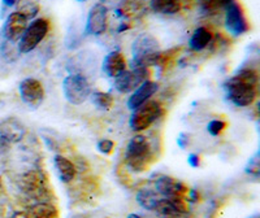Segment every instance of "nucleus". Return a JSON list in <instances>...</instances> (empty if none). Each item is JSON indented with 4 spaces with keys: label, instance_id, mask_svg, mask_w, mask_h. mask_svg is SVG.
I'll list each match as a JSON object with an SVG mask.
<instances>
[{
    "label": "nucleus",
    "instance_id": "nucleus-1",
    "mask_svg": "<svg viewBox=\"0 0 260 218\" xmlns=\"http://www.w3.org/2000/svg\"><path fill=\"white\" fill-rule=\"evenodd\" d=\"M259 77L254 69H242L237 71L224 83L228 100L236 106H250L257 96Z\"/></svg>",
    "mask_w": 260,
    "mask_h": 218
},
{
    "label": "nucleus",
    "instance_id": "nucleus-2",
    "mask_svg": "<svg viewBox=\"0 0 260 218\" xmlns=\"http://www.w3.org/2000/svg\"><path fill=\"white\" fill-rule=\"evenodd\" d=\"M151 160V146L147 138L143 135H136L127 144L125 151L126 165L136 173H141L147 168Z\"/></svg>",
    "mask_w": 260,
    "mask_h": 218
},
{
    "label": "nucleus",
    "instance_id": "nucleus-3",
    "mask_svg": "<svg viewBox=\"0 0 260 218\" xmlns=\"http://www.w3.org/2000/svg\"><path fill=\"white\" fill-rule=\"evenodd\" d=\"M65 99L73 105H81L91 95V85L82 74H71L62 82Z\"/></svg>",
    "mask_w": 260,
    "mask_h": 218
},
{
    "label": "nucleus",
    "instance_id": "nucleus-4",
    "mask_svg": "<svg viewBox=\"0 0 260 218\" xmlns=\"http://www.w3.org/2000/svg\"><path fill=\"white\" fill-rule=\"evenodd\" d=\"M162 115V108L157 101H146L141 106L134 109L130 116V129L134 131H143L147 130L156 120Z\"/></svg>",
    "mask_w": 260,
    "mask_h": 218
},
{
    "label": "nucleus",
    "instance_id": "nucleus-5",
    "mask_svg": "<svg viewBox=\"0 0 260 218\" xmlns=\"http://www.w3.org/2000/svg\"><path fill=\"white\" fill-rule=\"evenodd\" d=\"M50 30V22L46 18H37L27 25L24 35L18 41V52L29 53L36 50L38 45L47 35Z\"/></svg>",
    "mask_w": 260,
    "mask_h": 218
},
{
    "label": "nucleus",
    "instance_id": "nucleus-6",
    "mask_svg": "<svg viewBox=\"0 0 260 218\" xmlns=\"http://www.w3.org/2000/svg\"><path fill=\"white\" fill-rule=\"evenodd\" d=\"M148 76L150 71L147 68H133L132 70H125L115 78V89L121 94L133 92L145 81H147Z\"/></svg>",
    "mask_w": 260,
    "mask_h": 218
},
{
    "label": "nucleus",
    "instance_id": "nucleus-7",
    "mask_svg": "<svg viewBox=\"0 0 260 218\" xmlns=\"http://www.w3.org/2000/svg\"><path fill=\"white\" fill-rule=\"evenodd\" d=\"M18 90L22 101L31 109H37L45 100V87L36 78H25Z\"/></svg>",
    "mask_w": 260,
    "mask_h": 218
},
{
    "label": "nucleus",
    "instance_id": "nucleus-8",
    "mask_svg": "<svg viewBox=\"0 0 260 218\" xmlns=\"http://www.w3.org/2000/svg\"><path fill=\"white\" fill-rule=\"evenodd\" d=\"M21 187L29 196L36 199H41L48 194L47 178L38 170H30L25 173L21 178Z\"/></svg>",
    "mask_w": 260,
    "mask_h": 218
},
{
    "label": "nucleus",
    "instance_id": "nucleus-9",
    "mask_svg": "<svg viewBox=\"0 0 260 218\" xmlns=\"http://www.w3.org/2000/svg\"><path fill=\"white\" fill-rule=\"evenodd\" d=\"M107 20H108V8L106 4L96 3L89 11L87 21H86V34L87 35L99 37L107 30Z\"/></svg>",
    "mask_w": 260,
    "mask_h": 218
},
{
    "label": "nucleus",
    "instance_id": "nucleus-10",
    "mask_svg": "<svg viewBox=\"0 0 260 218\" xmlns=\"http://www.w3.org/2000/svg\"><path fill=\"white\" fill-rule=\"evenodd\" d=\"M225 27L233 37H240L248 30L247 20L245 17L242 8L237 2L226 8L225 16Z\"/></svg>",
    "mask_w": 260,
    "mask_h": 218
},
{
    "label": "nucleus",
    "instance_id": "nucleus-11",
    "mask_svg": "<svg viewBox=\"0 0 260 218\" xmlns=\"http://www.w3.org/2000/svg\"><path fill=\"white\" fill-rule=\"evenodd\" d=\"M27 22H29V20L24 15L18 12L11 13L7 17L3 26V37L6 38V41L11 42V43L20 41L21 37L24 35L27 25H29Z\"/></svg>",
    "mask_w": 260,
    "mask_h": 218
},
{
    "label": "nucleus",
    "instance_id": "nucleus-12",
    "mask_svg": "<svg viewBox=\"0 0 260 218\" xmlns=\"http://www.w3.org/2000/svg\"><path fill=\"white\" fill-rule=\"evenodd\" d=\"M157 194L161 195L162 198L168 199H181L185 192H187L186 186L181 180L176 179L169 175H161L155 182Z\"/></svg>",
    "mask_w": 260,
    "mask_h": 218
},
{
    "label": "nucleus",
    "instance_id": "nucleus-13",
    "mask_svg": "<svg viewBox=\"0 0 260 218\" xmlns=\"http://www.w3.org/2000/svg\"><path fill=\"white\" fill-rule=\"evenodd\" d=\"M157 89H159V85L156 82L148 80L145 81L138 89L134 90L133 94L130 95L129 100H127V108L134 111V109L142 105V104H145L146 101L150 100V97L152 95L156 94Z\"/></svg>",
    "mask_w": 260,
    "mask_h": 218
},
{
    "label": "nucleus",
    "instance_id": "nucleus-14",
    "mask_svg": "<svg viewBox=\"0 0 260 218\" xmlns=\"http://www.w3.org/2000/svg\"><path fill=\"white\" fill-rule=\"evenodd\" d=\"M26 130L25 126L18 121L17 118H6L4 121L0 122V138H3L11 143H17L24 138Z\"/></svg>",
    "mask_w": 260,
    "mask_h": 218
},
{
    "label": "nucleus",
    "instance_id": "nucleus-15",
    "mask_svg": "<svg viewBox=\"0 0 260 218\" xmlns=\"http://www.w3.org/2000/svg\"><path fill=\"white\" fill-rule=\"evenodd\" d=\"M154 210L160 218H181V215L185 213L181 199L160 198Z\"/></svg>",
    "mask_w": 260,
    "mask_h": 218
},
{
    "label": "nucleus",
    "instance_id": "nucleus-16",
    "mask_svg": "<svg viewBox=\"0 0 260 218\" xmlns=\"http://www.w3.org/2000/svg\"><path fill=\"white\" fill-rule=\"evenodd\" d=\"M102 69L108 77L116 78L122 71L126 70V60H125L124 55L121 52L113 51V52H110L104 57Z\"/></svg>",
    "mask_w": 260,
    "mask_h": 218
},
{
    "label": "nucleus",
    "instance_id": "nucleus-17",
    "mask_svg": "<svg viewBox=\"0 0 260 218\" xmlns=\"http://www.w3.org/2000/svg\"><path fill=\"white\" fill-rule=\"evenodd\" d=\"M53 165H55V169H56L60 180L62 183H69L74 179V177H76V166L73 165V162L71 160L61 156V155H56L53 157Z\"/></svg>",
    "mask_w": 260,
    "mask_h": 218
},
{
    "label": "nucleus",
    "instance_id": "nucleus-18",
    "mask_svg": "<svg viewBox=\"0 0 260 218\" xmlns=\"http://www.w3.org/2000/svg\"><path fill=\"white\" fill-rule=\"evenodd\" d=\"M59 210L55 205L48 203H38L30 206L25 213V218H57Z\"/></svg>",
    "mask_w": 260,
    "mask_h": 218
},
{
    "label": "nucleus",
    "instance_id": "nucleus-19",
    "mask_svg": "<svg viewBox=\"0 0 260 218\" xmlns=\"http://www.w3.org/2000/svg\"><path fill=\"white\" fill-rule=\"evenodd\" d=\"M212 42V32L206 27H198L192 32L189 46L192 51H203Z\"/></svg>",
    "mask_w": 260,
    "mask_h": 218
},
{
    "label": "nucleus",
    "instance_id": "nucleus-20",
    "mask_svg": "<svg viewBox=\"0 0 260 218\" xmlns=\"http://www.w3.org/2000/svg\"><path fill=\"white\" fill-rule=\"evenodd\" d=\"M150 7L160 15H175L182 8L181 0H150Z\"/></svg>",
    "mask_w": 260,
    "mask_h": 218
},
{
    "label": "nucleus",
    "instance_id": "nucleus-21",
    "mask_svg": "<svg viewBox=\"0 0 260 218\" xmlns=\"http://www.w3.org/2000/svg\"><path fill=\"white\" fill-rule=\"evenodd\" d=\"M16 7H17L16 12L24 15L27 20H31L41 11V2L39 0H17Z\"/></svg>",
    "mask_w": 260,
    "mask_h": 218
},
{
    "label": "nucleus",
    "instance_id": "nucleus-22",
    "mask_svg": "<svg viewBox=\"0 0 260 218\" xmlns=\"http://www.w3.org/2000/svg\"><path fill=\"white\" fill-rule=\"evenodd\" d=\"M159 200V194L152 191V190H141L137 194V201L146 210H154Z\"/></svg>",
    "mask_w": 260,
    "mask_h": 218
},
{
    "label": "nucleus",
    "instance_id": "nucleus-23",
    "mask_svg": "<svg viewBox=\"0 0 260 218\" xmlns=\"http://www.w3.org/2000/svg\"><path fill=\"white\" fill-rule=\"evenodd\" d=\"M91 101L99 111H110L113 106V96L108 92L95 91L94 94L90 95Z\"/></svg>",
    "mask_w": 260,
    "mask_h": 218
},
{
    "label": "nucleus",
    "instance_id": "nucleus-24",
    "mask_svg": "<svg viewBox=\"0 0 260 218\" xmlns=\"http://www.w3.org/2000/svg\"><path fill=\"white\" fill-rule=\"evenodd\" d=\"M226 127V124L221 120H212V121L208 122L207 125V131L212 136H217L222 133V130Z\"/></svg>",
    "mask_w": 260,
    "mask_h": 218
},
{
    "label": "nucleus",
    "instance_id": "nucleus-25",
    "mask_svg": "<svg viewBox=\"0 0 260 218\" xmlns=\"http://www.w3.org/2000/svg\"><path fill=\"white\" fill-rule=\"evenodd\" d=\"M98 151L101 152V154L104 155H110L112 152L113 147H115V143H113L111 139H102V140L98 141Z\"/></svg>",
    "mask_w": 260,
    "mask_h": 218
},
{
    "label": "nucleus",
    "instance_id": "nucleus-26",
    "mask_svg": "<svg viewBox=\"0 0 260 218\" xmlns=\"http://www.w3.org/2000/svg\"><path fill=\"white\" fill-rule=\"evenodd\" d=\"M259 171H260V166H259V155L256 154L254 157H252L251 160H250V162H248L247 168H246V173L252 174V175H255V177H257V175H259Z\"/></svg>",
    "mask_w": 260,
    "mask_h": 218
},
{
    "label": "nucleus",
    "instance_id": "nucleus-27",
    "mask_svg": "<svg viewBox=\"0 0 260 218\" xmlns=\"http://www.w3.org/2000/svg\"><path fill=\"white\" fill-rule=\"evenodd\" d=\"M177 144L178 147L185 150L187 147V144H189V135L187 134H180V136L177 139Z\"/></svg>",
    "mask_w": 260,
    "mask_h": 218
},
{
    "label": "nucleus",
    "instance_id": "nucleus-28",
    "mask_svg": "<svg viewBox=\"0 0 260 218\" xmlns=\"http://www.w3.org/2000/svg\"><path fill=\"white\" fill-rule=\"evenodd\" d=\"M187 162L189 165L192 166V168H198L199 166V156L195 154H190L189 157H187Z\"/></svg>",
    "mask_w": 260,
    "mask_h": 218
},
{
    "label": "nucleus",
    "instance_id": "nucleus-29",
    "mask_svg": "<svg viewBox=\"0 0 260 218\" xmlns=\"http://www.w3.org/2000/svg\"><path fill=\"white\" fill-rule=\"evenodd\" d=\"M9 147V143L7 140H4L3 138H0V154H3V152H6L7 150H8Z\"/></svg>",
    "mask_w": 260,
    "mask_h": 218
},
{
    "label": "nucleus",
    "instance_id": "nucleus-30",
    "mask_svg": "<svg viewBox=\"0 0 260 218\" xmlns=\"http://www.w3.org/2000/svg\"><path fill=\"white\" fill-rule=\"evenodd\" d=\"M16 2H17V0H3L4 6L7 7H13L16 4Z\"/></svg>",
    "mask_w": 260,
    "mask_h": 218
},
{
    "label": "nucleus",
    "instance_id": "nucleus-31",
    "mask_svg": "<svg viewBox=\"0 0 260 218\" xmlns=\"http://www.w3.org/2000/svg\"><path fill=\"white\" fill-rule=\"evenodd\" d=\"M127 218H142V217H141V215H138V214H136V213H132V214L127 215Z\"/></svg>",
    "mask_w": 260,
    "mask_h": 218
},
{
    "label": "nucleus",
    "instance_id": "nucleus-32",
    "mask_svg": "<svg viewBox=\"0 0 260 218\" xmlns=\"http://www.w3.org/2000/svg\"><path fill=\"white\" fill-rule=\"evenodd\" d=\"M77 2H81V3H83V2H87V0H77Z\"/></svg>",
    "mask_w": 260,
    "mask_h": 218
}]
</instances>
